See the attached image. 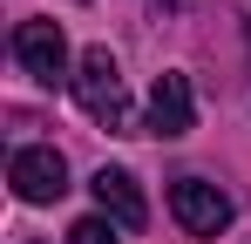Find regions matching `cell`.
Masks as SVG:
<instances>
[{
  "mask_svg": "<svg viewBox=\"0 0 251 244\" xmlns=\"http://www.w3.org/2000/svg\"><path fill=\"white\" fill-rule=\"evenodd\" d=\"M75 102H82V116L95 122V129H116V136H129L136 129V109H129V88H123V68H116V54L109 48H88L82 61H75Z\"/></svg>",
  "mask_w": 251,
  "mask_h": 244,
  "instance_id": "cell-1",
  "label": "cell"
},
{
  "mask_svg": "<svg viewBox=\"0 0 251 244\" xmlns=\"http://www.w3.org/2000/svg\"><path fill=\"white\" fill-rule=\"evenodd\" d=\"M88 190H95V210H102L109 224H123V231H143V224H150V203H143V190H136L129 170H109V163H102V170L88 176Z\"/></svg>",
  "mask_w": 251,
  "mask_h": 244,
  "instance_id": "cell-6",
  "label": "cell"
},
{
  "mask_svg": "<svg viewBox=\"0 0 251 244\" xmlns=\"http://www.w3.org/2000/svg\"><path fill=\"white\" fill-rule=\"evenodd\" d=\"M143 129L150 136H163V143H176V136H190L197 129V102H190V75H156V88H150V116H143Z\"/></svg>",
  "mask_w": 251,
  "mask_h": 244,
  "instance_id": "cell-5",
  "label": "cell"
},
{
  "mask_svg": "<svg viewBox=\"0 0 251 244\" xmlns=\"http://www.w3.org/2000/svg\"><path fill=\"white\" fill-rule=\"evenodd\" d=\"M170 217L190 231V238H217V231H231V197L217 190V183H204V176H176L170 183Z\"/></svg>",
  "mask_w": 251,
  "mask_h": 244,
  "instance_id": "cell-4",
  "label": "cell"
},
{
  "mask_svg": "<svg viewBox=\"0 0 251 244\" xmlns=\"http://www.w3.org/2000/svg\"><path fill=\"white\" fill-rule=\"evenodd\" d=\"M7 48H14L21 75H34L41 88H54V81H75V75H68V34H61V21H21Z\"/></svg>",
  "mask_w": 251,
  "mask_h": 244,
  "instance_id": "cell-3",
  "label": "cell"
},
{
  "mask_svg": "<svg viewBox=\"0 0 251 244\" xmlns=\"http://www.w3.org/2000/svg\"><path fill=\"white\" fill-rule=\"evenodd\" d=\"M7 183L21 203H54V197H68V156L54 143H27L7 156Z\"/></svg>",
  "mask_w": 251,
  "mask_h": 244,
  "instance_id": "cell-2",
  "label": "cell"
},
{
  "mask_svg": "<svg viewBox=\"0 0 251 244\" xmlns=\"http://www.w3.org/2000/svg\"><path fill=\"white\" fill-rule=\"evenodd\" d=\"M68 244H123V224H109V217L95 210V217H82V224L68 231Z\"/></svg>",
  "mask_w": 251,
  "mask_h": 244,
  "instance_id": "cell-7",
  "label": "cell"
}]
</instances>
